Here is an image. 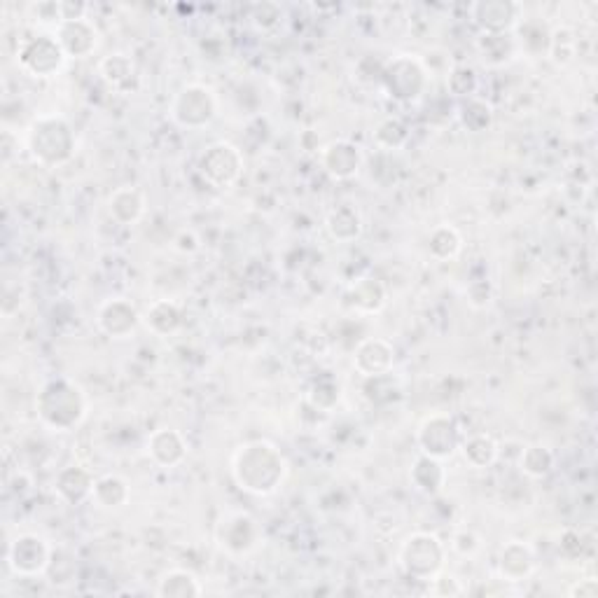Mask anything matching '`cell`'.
<instances>
[{
	"label": "cell",
	"mask_w": 598,
	"mask_h": 598,
	"mask_svg": "<svg viewBox=\"0 0 598 598\" xmlns=\"http://www.w3.org/2000/svg\"><path fill=\"white\" fill-rule=\"evenodd\" d=\"M232 479L243 493L255 498L271 496L288 477V458L267 440H253L236 447L232 456Z\"/></svg>",
	"instance_id": "cell-1"
},
{
	"label": "cell",
	"mask_w": 598,
	"mask_h": 598,
	"mask_svg": "<svg viewBox=\"0 0 598 598\" xmlns=\"http://www.w3.org/2000/svg\"><path fill=\"white\" fill-rule=\"evenodd\" d=\"M87 395L73 379L57 377L45 381L36 395V414L54 433H71L87 419Z\"/></svg>",
	"instance_id": "cell-2"
},
{
	"label": "cell",
	"mask_w": 598,
	"mask_h": 598,
	"mask_svg": "<svg viewBox=\"0 0 598 598\" xmlns=\"http://www.w3.org/2000/svg\"><path fill=\"white\" fill-rule=\"evenodd\" d=\"M26 148L45 169H59L71 162L78 150V138L71 122L61 115H38L26 129Z\"/></svg>",
	"instance_id": "cell-3"
},
{
	"label": "cell",
	"mask_w": 598,
	"mask_h": 598,
	"mask_svg": "<svg viewBox=\"0 0 598 598\" xmlns=\"http://www.w3.org/2000/svg\"><path fill=\"white\" fill-rule=\"evenodd\" d=\"M447 563V547L435 533L416 531L402 540L398 549V566L412 580L430 582L442 573Z\"/></svg>",
	"instance_id": "cell-4"
},
{
	"label": "cell",
	"mask_w": 598,
	"mask_h": 598,
	"mask_svg": "<svg viewBox=\"0 0 598 598\" xmlns=\"http://www.w3.org/2000/svg\"><path fill=\"white\" fill-rule=\"evenodd\" d=\"M169 117L180 129H206L218 117V96L211 87L199 85V82L185 85L171 99Z\"/></svg>",
	"instance_id": "cell-5"
},
{
	"label": "cell",
	"mask_w": 598,
	"mask_h": 598,
	"mask_svg": "<svg viewBox=\"0 0 598 598\" xmlns=\"http://www.w3.org/2000/svg\"><path fill=\"white\" fill-rule=\"evenodd\" d=\"M381 82L388 96L400 103L419 101L428 87V68L412 54L393 57L381 68Z\"/></svg>",
	"instance_id": "cell-6"
},
{
	"label": "cell",
	"mask_w": 598,
	"mask_h": 598,
	"mask_svg": "<svg viewBox=\"0 0 598 598\" xmlns=\"http://www.w3.org/2000/svg\"><path fill=\"white\" fill-rule=\"evenodd\" d=\"M463 433L458 426L456 416L447 412H433L419 423L416 428V444L426 456H433L437 461H449L458 454Z\"/></svg>",
	"instance_id": "cell-7"
},
{
	"label": "cell",
	"mask_w": 598,
	"mask_h": 598,
	"mask_svg": "<svg viewBox=\"0 0 598 598\" xmlns=\"http://www.w3.org/2000/svg\"><path fill=\"white\" fill-rule=\"evenodd\" d=\"M52 559V545L38 533H19L8 542V552H5V563L17 577L47 575Z\"/></svg>",
	"instance_id": "cell-8"
},
{
	"label": "cell",
	"mask_w": 598,
	"mask_h": 598,
	"mask_svg": "<svg viewBox=\"0 0 598 598\" xmlns=\"http://www.w3.org/2000/svg\"><path fill=\"white\" fill-rule=\"evenodd\" d=\"M197 171L215 190H227L239 183L243 173L241 150L227 141H215L197 157Z\"/></svg>",
	"instance_id": "cell-9"
},
{
	"label": "cell",
	"mask_w": 598,
	"mask_h": 598,
	"mask_svg": "<svg viewBox=\"0 0 598 598\" xmlns=\"http://www.w3.org/2000/svg\"><path fill=\"white\" fill-rule=\"evenodd\" d=\"M66 52L61 50L59 40L54 36H36L26 38L17 52V64L26 75L38 80L54 78L64 71Z\"/></svg>",
	"instance_id": "cell-10"
},
{
	"label": "cell",
	"mask_w": 598,
	"mask_h": 598,
	"mask_svg": "<svg viewBox=\"0 0 598 598\" xmlns=\"http://www.w3.org/2000/svg\"><path fill=\"white\" fill-rule=\"evenodd\" d=\"M215 540L220 549L234 559H241L260 545L262 531L257 521L246 512H225L215 528Z\"/></svg>",
	"instance_id": "cell-11"
},
{
	"label": "cell",
	"mask_w": 598,
	"mask_h": 598,
	"mask_svg": "<svg viewBox=\"0 0 598 598\" xmlns=\"http://www.w3.org/2000/svg\"><path fill=\"white\" fill-rule=\"evenodd\" d=\"M468 12L484 36H510L521 22V5L512 0H477Z\"/></svg>",
	"instance_id": "cell-12"
},
{
	"label": "cell",
	"mask_w": 598,
	"mask_h": 598,
	"mask_svg": "<svg viewBox=\"0 0 598 598\" xmlns=\"http://www.w3.org/2000/svg\"><path fill=\"white\" fill-rule=\"evenodd\" d=\"M141 323L143 314L127 297L103 299L99 311H96V325H99V330L110 339L131 337Z\"/></svg>",
	"instance_id": "cell-13"
},
{
	"label": "cell",
	"mask_w": 598,
	"mask_h": 598,
	"mask_svg": "<svg viewBox=\"0 0 598 598\" xmlns=\"http://www.w3.org/2000/svg\"><path fill=\"white\" fill-rule=\"evenodd\" d=\"M318 159H321L323 171L328 173L332 180H337V183L356 178L365 162L363 150L353 141H349V138H337V141L323 145L321 152H318Z\"/></svg>",
	"instance_id": "cell-14"
},
{
	"label": "cell",
	"mask_w": 598,
	"mask_h": 598,
	"mask_svg": "<svg viewBox=\"0 0 598 598\" xmlns=\"http://www.w3.org/2000/svg\"><path fill=\"white\" fill-rule=\"evenodd\" d=\"M54 38L59 40L61 50L66 52L68 59H87L99 50L101 45V31L92 19H71L64 22L54 31Z\"/></svg>",
	"instance_id": "cell-15"
},
{
	"label": "cell",
	"mask_w": 598,
	"mask_h": 598,
	"mask_svg": "<svg viewBox=\"0 0 598 598\" xmlns=\"http://www.w3.org/2000/svg\"><path fill=\"white\" fill-rule=\"evenodd\" d=\"M353 367L363 379L393 372L395 346L384 337H367L353 351Z\"/></svg>",
	"instance_id": "cell-16"
},
{
	"label": "cell",
	"mask_w": 598,
	"mask_h": 598,
	"mask_svg": "<svg viewBox=\"0 0 598 598\" xmlns=\"http://www.w3.org/2000/svg\"><path fill=\"white\" fill-rule=\"evenodd\" d=\"M535 549L524 540H507L498 552V577L510 584L531 580L535 573Z\"/></svg>",
	"instance_id": "cell-17"
},
{
	"label": "cell",
	"mask_w": 598,
	"mask_h": 598,
	"mask_svg": "<svg viewBox=\"0 0 598 598\" xmlns=\"http://www.w3.org/2000/svg\"><path fill=\"white\" fill-rule=\"evenodd\" d=\"M148 456L159 468H178L187 458V440L176 428H157L148 437Z\"/></svg>",
	"instance_id": "cell-18"
},
{
	"label": "cell",
	"mask_w": 598,
	"mask_h": 598,
	"mask_svg": "<svg viewBox=\"0 0 598 598\" xmlns=\"http://www.w3.org/2000/svg\"><path fill=\"white\" fill-rule=\"evenodd\" d=\"M388 302L386 285L374 276H363L353 281L346 290V304L360 316H374L384 311Z\"/></svg>",
	"instance_id": "cell-19"
},
{
	"label": "cell",
	"mask_w": 598,
	"mask_h": 598,
	"mask_svg": "<svg viewBox=\"0 0 598 598\" xmlns=\"http://www.w3.org/2000/svg\"><path fill=\"white\" fill-rule=\"evenodd\" d=\"M145 211H148V199H145V194L138 190V187L122 185L110 192L108 213L117 225H124V227L136 225V222L143 220Z\"/></svg>",
	"instance_id": "cell-20"
},
{
	"label": "cell",
	"mask_w": 598,
	"mask_h": 598,
	"mask_svg": "<svg viewBox=\"0 0 598 598\" xmlns=\"http://www.w3.org/2000/svg\"><path fill=\"white\" fill-rule=\"evenodd\" d=\"M94 475L82 465H68V468L59 470L57 479H54V489L57 496L68 505H80L85 500H92L94 491Z\"/></svg>",
	"instance_id": "cell-21"
},
{
	"label": "cell",
	"mask_w": 598,
	"mask_h": 598,
	"mask_svg": "<svg viewBox=\"0 0 598 598\" xmlns=\"http://www.w3.org/2000/svg\"><path fill=\"white\" fill-rule=\"evenodd\" d=\"M183 309L173 299H155L143 311V325L155 337H171L183 328Z\"/></svg>",
	"instance_id": "cell-22"
},
{
	"label": "cell",
	"mask_w": 598,
	"mask_h": 598,
	"mask_svg": "<svg viewBox=\"0 0 598 598\" xmlns=\"http://www.w3.org/2000/svg\"><path fill=\"white\" fill-rule=\"evenodd\" d=\"M99 75L106 85L117 94H129L138 82V71L134 59L127 54L115 52L99 61Z\"/></svg>",
	"instance_id": "cell-23"
},
{
	"label": "cell",
	"mask_w": 598,
	"mask_h": 598,
	"mask_svg": "<svg viewBox=\"0 0 598 598\" xmlns=\"http://www.w3.org/2000/svg\"><path fill=\"white\" fill-rule=\"evenodd\" d=\"M409 479H412V486L416 491L426 493V496H437V493H442L444 486H447L449 472L444 468V461L419 454L412 463V470H409Z\"/></svg>",
	"instance_id": "cell-24"
},
{
	"label": "cell",
	"mask_w": 598,
	"mask_h": 598,
	"mask_svg": "<svg viewBox=\"0 0 598 598\" xmlns=\"http://www.w3.org/2000/svg\"><path fill=\"white\" fill-rule=\"evenodd\" d=\"M325 229H328L330 239H335L337 243H353L363 236V218H360L356 206H337L332 208L325 218Z\"/></svg>",
	"instance_id": "cell-25"
},
{
	"label": "cell",
	"mask_w": 598,
	"mask_h": 598,
	"mask_svg": "<svg viewBox=\"0 0 598 598\" xmlns=\"http://www.w3.org/2000/svg\"><path fill=\"white\" fill-rule=\"evenodd\" d=\"M458 451H461L463 461L468 463L472 470L493 468V465H496V461H498V456H500L498 442L486 433H472L468 437H463Z\"/></svg>",
	"instance_id": "cell-26"
},
{
	"label": "cell",
	"mask_w": 598,
	"mask_h": 598,
	"mask_svg": "<svg viewBox=\"0 0 598 598\" xmlns=\"http://www.w3.org/2000/svg\"><path fill=\"white\" fill-rule=\"evenodd\" d=\"M155 594L159 598H197L204 594V587L192 570L171 568L157 580Z\"/></svg>",
	"instance_id": "cell-27"
},
{
	"label": "cell",
	"mask_w": 598,
	"mask_h": 598,
	"mask_svg": "<svg viewBox=\"0 0 598 598\" xmlns=\"http://www.w3.org/2000/svg\"><path fill=\"white\" fill-rule=\"evenodd\" d=\"M131 500V486L120 475H103L96 477L92 503L101 510H122Z\"/></svg>",
	"instance_id": "cell-28"
},
{
	"label": "cell",
	"mask_w": 598,
	"mask_h": 598,
	"mask_svg": "<svg viewBox=\"0 0 598 598\" xmlns=\"http://www.w3.org/2000/svg\"><path fill=\"white\" fill-rule=\"evenodd\" d=\"M463 250V236L454 225H437L428 234V253L437 262H447L458 257Z\"/></svg>",
	"instance_id": "cell-29"
},
{
	"label": "cell",
	"mask_w": 598,
	"mask_h": 598,
	"mask_svg": "<svg viewBox=\"0 0 598 598\" xmlns=\"http://www.w3.org/2000/svg\"><path fill=\"white\" fill-rule=\"evenodd\" d=\"M556 465L554 451L545 444H526L519 454V470L531 479H545Z\"/></svg>",
	"instance_id": "cell-30"
},
{
	"label": "cell",
	"mask_w": 598,
	"mask_h": 598,
	"mask_svg": "<svg viewBox=\"0 0 598 598\" xmlns=\"http://www.w3.org/2000/svg\"><path fill=\"white\" fill-rule=\"evenodd\" d=\"M458 117H461L465 129L479 134V131H486L491 127L493 108H491V103H486L484 99H477V96H472V99H465Z\"/></svg>",
	"instance_id": "cell-31"
},
{
	"label": "cell",
	"mask_w": 598,
	"mask_h": 598,
	"mask_svg": "<svg viewBox=\"0 0 598 598\" xmlns=\"http://www.w3.org/2000/svg\"><path fill=\"white\" fill-rule=\"evenodd\" d=\"M342 400V388L335 379L330 377H321L314 381L307 393V402L316 412H332L337 407V402Z\"/></svg>",
	"instance_id": "cell-32"
},
{
	"label": "cell",
	"mask_w": 598,
	"mask_h": 598,
	"mask_svg": "<svg viewBox=\"0 0 598 598\" xmlns=\"http://www.w3.org/2000/svg\"><path fill=\"white\" fill-rule=\"evenodd\" d=\"M363 395L372 405H388V402H393L400 395V384L393 377V372L363 379Z\"/></svg>",
	"instance_id": "cell-33"
},
{
	"label": "cell",
	"mask_w": 598,
	"mask_h": 598,
	"mask_svg": "<svg viewBox=\"0 0 598 598\" xmlns=\"http://www.w3.org/2000/svg\"><path fill=\"white\" fill-rule=\"evenodd\" d=\"M477 50L482 54V59L491 66H500L505 61H510L514 54V40L510 36H479Z\"/></svg>",
	"instance_id": "cell-34"
},
{
	"label": "cell",
	"mask_w": 598,
	"mask_h": 598,
	"mask_svg": "<svg viewBox=\"0 0 598 598\" xmlns=\"http://www.w3.org/2000/svg\"><path fill=\"white\" fill-rule=\"evenodd\" d=\"M374 141L384 150H400L409 141V129L400 117H386L374 131Z\"/></svg>",
	"instance_id": "cell-35"
},
{
	"label": "cell",
	"mask_w": 598,
	"mask_h": 598,
	"mask_svg": "<svg viewBox=\"0 0 598 598\" xmlns=\"http://www.w3.org/2000/svg\"><path fill=\"white\" fill-rule=\"evenodd\" d=\"M447 85H449V92L454 96H461V99H472V96L477 94L479 78L470 66H456V68H451Z\"/></svg>",
	"instance_id": "cell-36"
},
{
	"label": "cell",
	"mask_w": 598,
	"mask_h": 598,
	"mask_svg": "<svg viewBox=\"0 0 598 598\" xmlns=\"http://www.w3.org/2000/svg\"><path fill=\"white\" fill-rule=\"evenodd\" d=\"M428 594L433 596H440V598H454V596H463L468 594V589L463 587L461 580H456L454 575L449 573H437L433 580L428 582Z\"/></svg>",
	"instance_id": "cell-37"
},
{
	"label": "cell",
	"mask_w": 598,
	"mask_h": 598,
	"mask_svg": "<svg viewBox=\"0 0 598 598\" xmlns=\"http://www.w3.org/2000/svg\"><path fill=\"white\" fill-rule=\"evenodd\" d=\"M250 19H253L257 31H271L281 22V8L276 3H257L250 10Z\"/></svg>",
	"instance_id": "cell-38"
},
{
	"label": "cell",
	"mask_w": 598,
	"mask_h": 598,
	"mask_svg": "<svg viewBox=\"0 0 598 598\" xmlns=\"http://www.w3.org/2000/svg\"><path fill=\"white\" fill-rule=\"evenodd\" d=\"M33 17H36V22L40 24H47V26H54V31L59 29L61 24L66 22V12H64V3H38L31 8Z\"/></svg>",
	"instance_id": "cell-39"
},
{
	"label": "cell",
	"mask_w": 598,
	"mask_h": 598,
	"mask_svg": "<svg viewBox=\"0 0 598 598\" xmlns=\"http://www.w3.org/2000/svg\"><path fill=\"white\" fill-rule=\"evenodd\" d=\"M449 547L454 549L458 556H475L479 552V547H482V540H479V535L475 531H470V528H461V531L451 535Z\"/></svg>",
	"instance_id": "cell-40"
},
{
	"label": "cell",
	"mask_w": 598,
	"mask_h": 598,
	"mask_svg": "<svg viewBox=\"0 0 598 598\" xmlns=\"http://www.w3.org/2000/svg\"><path fill=\"white\" fill-rule=\"evenodd\" d=\"M491 297H493L491 283H486V281H475V283H470V288H468V299H470L472 307H475V309L489 307Z\"/></svg>",
	"instance_id": "cell-41"
},
{
	"label": "cell",
	"mask_w": 598,
	"mask_h": 598,
	"mask_svg": "<svg viewBox=\"0 0 598 598\" xmlns=\"http://www.w3.org/2000/svg\"><path fill=\"white\" fill-rule=\"evenodd\" d=\"M568 596L573 598H598V582L594 577H584V580H577L573 587L568 589Z\"/></svg>",
	"instance_id": "cell-42"
}]
</instances>
